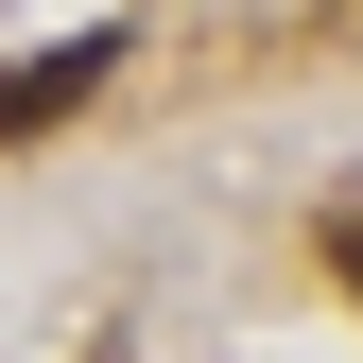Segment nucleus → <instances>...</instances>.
Masks as SVG:
<instances>
[{"instance_id":"nucleus-2","label":"nucleus","mask_w":363,"mask_h":363,"mask_svg":"<svg viewBox=\"0 0 363 363\" xmlns=\"http://www.w3.org/2000/svg\"><path fill=\"white\" fill-rule=\"evenodd\" d=\"M329 277H346V294H363V191H346V208H329Z\"/></svg>"},{"instance_id":"nucleus-1","label":"nucleus","mask_w":363,"mask_h":363,"mask_svg":"<svg viewBox=\"0 0 363 363\" xmlns=\"http://www.w3.org/2000/svg\"><path fill=\"white\" fill-rule=\"evenodd\" d=\"M86 86H104V35H52V52H18V69H0V139H52Z\"/></svg>"}]
</instances>
